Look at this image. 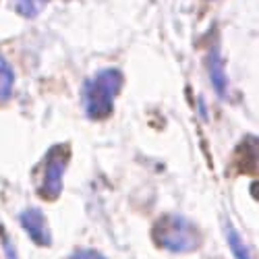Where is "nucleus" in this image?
I'll return each instance as SVG.
<instances>
[{"label":"nucleus","mask_w":259,"mask_h":259,"mask_svg":"<svg viewBox=\"0 0 259 259\" xmlns=\"http://www.w3.org/2000/svg\"><path fill=\"white\" fill-rule=\"evenodd\" d=\"M122 88V75L116 69H104L85 83L83 102L90 118H106L112 114L114 98Z\"/></svg>","instance_id":"obj_1"},{"label":"nucleus","mask_w":259,"mask_h":259,"mask_svg":"<svg viewBox=\"0 0 259 259\" xmlns=\"http://www.w3.org/2000/svg\"><path fill=\"white\" fill-rule=\"evenodd\" d=\"M154 239L160 247H164L168 251H175V253L193 251L201 243L197 226L179 213L162 215L154 226Z\"/></svg>","instance_id":"obj_2"},{"label":"nucleus","mask_w":259,"mask_h":259,"mask_svg":"<svg viewBox=\"0 0 259 259\" xmlns=\"http://www.w3.org/2000/svg\"><path fill=\"white\" fill-rule=\"evenodd\" d=\"M71 152L67 145H54L44 158L41 164V179H39V193L46 199H56L62 191V177L67 170Z\"/></svg>","instance_id":"obj_3"},{"label":"nucleus","mask_w":259,"mask_h":259,"mask_svg":"<svg viewBox=\"0 0 259 259\" xmlns=\"http://www.w3.org/2000/svg\"><path fill=\"white\" fill-rule=\"evenodd\" d=\"M21 226L25 228V232L31 236V241L46 247L50 245V230H48V224H46V218L44 213H41L39 209H25L23 213H21Z\"/></svg>","instance_id":"obj_4"},{"label":"nucleus","mask_w":259,"mask_h":259,"mask_svg":"<svg viewBox=\"0 0 259 259\" xmlns=\"http://www.w3.org/2000/svg\"><path fill=\"white\" fill-rule=\"evenodd\" d=\"M209 75L213 81V88L222 94L226 88V75H224V64L220 60L218 50H211V54H209Z\"/></svg>","instance_id":"obj_5"},{"label":"nucleus","mask_w":259,"mask_h":259,"mask_svg":"<svg viewBox=\"0 0 259 259\" xmlns=\"http://www.w3.org/2000/svg\"><path fill=\"white\" fill-rule=\"evenodd\" d=\"M13 83H15V73L9 67V62L0 54V100H7L13 92Z\"/></svg>","instance_id":"obj_6"},{"label":"nucleus","mask_w":259,"mask_h":259,"mask_svg":"<svg viewBox=\"0 0 259 259\" xmlns=\"http://www.w3.org/2000/svg\"><path fill=\"white\" fill-rule=\"evenodd\" d=\"M226 239H228L230 251L234 253V257H236V259H251V255H249V251H247L245 243L241 241V236L236 234V230H234L230 224L226 226Z\"/></svg>","instance_id":"obj_7"},{"label":"nucleus","mask_w":259,"mask_h":259,"mask_svg":"<svg viewBox=\"0 0 259 259\" xmlns=\"http://www.w3.org/2000/svg\"><path fill=\"white\" fill-rule=\"evenodd\" d=\"M46 3L48 0H15V7L23 17H35L46 7Z\"/></svg>","instance_id":"obj_8"},{"label":"nucleus","mask_w":259,"mask_h":259,"mask_svg":"<svg viewBox=\"0 0 259 259\" xmlns=\"http://www.w3.org/2000/svg\"><path fill=\"white\" fill-rule=\"evenodd\" d=\"M69 259H106L104 255H100L98 251H90V249H81V251H75Z\"/></svg>","instance_id":"obj_9"},{"label":"nucleus","mask_w":259,"mask_h":259,"mask_svg":"<svg viewBox=\"0 0 259 259\" xmlns=\"http://www.w3.org/2000/svg\"><path fill=\"white\" fill-rule=\"evenodd\" d=\"M3 241H5V249H7V257H9V259H17V253H15L11 241L7 239V234H3Z\"/></svg>","instance_id":"obj_10"}]
</instances>
